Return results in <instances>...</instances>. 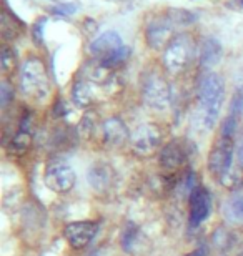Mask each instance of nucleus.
<instances>
[{"mask_svg":"<svg viewBox=\"0 0 243 256\" xmlns=\"http://www.w3.org/2000/svg\"><path fill=\"white\" fill-rule=\"evenodd\" d=\"M198 102L200 124L205 130H211L215 126L216 120H218L221 106H223L225 102V82L218 74L208 72L200 78Z\"/></svg>","mask_w":243,"mask_h":256,"instance_id":"nucleus-1","label":"nucleus"},{"mask_svg":"<svg viewBox=\"0 0 243 256\" xmlns=\"http://www.w3.org/2000/svg\"><path fill=\"white\" fill-rule=\"evenodd\" d=\"M20 92L34 100H44L49 95V75L44 62L37 57H30L20 66L19 74Z\"/></svg>","mask_w":243,"mask_h":256,"instance_id":"nucleus-2","label":"nucleus"},{"mask_svg":"<svg viewBox=\"0 0 243 256\" xmlns=\"http://www.w3.org/2000/svg\"><path fill=\"white\" fill-rule=\"evenodd\" d=\"M195 54L193 40L188 35H177L163 50V66L168 74L178 75L192 62Z\"/></svg>","mask_w":243,"mask_h":256,"instance_id":"nucleus-3","label":"nucleus"},{"mask_svg":"<svg viewBox=\"0 0 243 256\" xmlns=\"http://www.w3.org/2000/svg\"><path fill=\"white\" fill-rule=\"evenodd\" d=\"M142 98L152 110H167L172 104V92H170L168 82L157 72L147 74L142 82Z\"/></svg>","mask_w":243,"mask_h":256,"instance_id":"nucleus-4","label":"nucleus"},{"mask_svg":"<svg viewBox=\"0 0 243 256\" xmlns=\"http://www.w3.org/2000/svg\"><path fill=\"white\" fill-rule=\"evenodd\" d=\"M44 182L49 190L65 194L75 186L77 176L69 163L64 160H52L44 173Z\"/></svg>","mask_w":243,"mask_h":256,"instance_id":"nucleus-5","label":"nucleus"},{"mask_svg":"<svg viewBox=\"0 0 243 256\" xmlns=\"http://www.w3.org/2000/svg\"><path fill=\"white\" fill-rule=\"evenodd\" d=\"M173 20L170 18V15H163V17H155L150 20L147 28H145V40L150 48L160 50L172 42L173 35Z\"/></svg>","mask_w":243,"mask_h":256,"instance_id":"nucleus-6","label":"nucleus"},{"mask_svg":"<svg viewBox=\"0 0 243 256\" xmlns=\"http://www.w3.org/2000/svg\"><path fill=\"white\" fill-rule=\"evenodd\" d=\"M162 133L155 125H142L132 136V148L137 155L150 156L158 150Z\"/></svg>","mask_w":243,"mask_h":256,"instance_id":"nucleus-7","label":"nucleus"},{"mask_svg":"<svg viewBox=\"0 0 243 256\" xmlns=\"http://www.w3.org/2000/svg\"><path fill=\"white\" fill-rule=\"evenodd\" d=\"M188 204H190V213L188 220L192 226H198L208 218L211 212V198L210 193L203 186H195L192 193L188 194Z\"/></svg>","mask_w":243,"mask_h":256,"instance_id":"nucleus-8","label":"nucleus"},{"mask_svg":"<svg viewBox=\"0 0 243 256\" xmlns=\"http://www.w3.org/2000/svg\"><path fill=\"white\" fill-rule=\"evenodd\" d=\"M98 224L94 222H74L64 228V236L72 248L82 250L95 238Z\"/></svg>","mask_w":243,"mask_h":256,"instance_id":"nucleus-9","label":"nucleus"},{"mask_svg":"<svg viewBox=\"0 0 243 256\" xmlns=\"http://www.w3.org/2000/svg\"><path fill=\"white\" fill-rule=\"evenodd\" d=\"M102 136H103V143L107 146L112 148H118L123 146L130 138V132L125 125V122L118 116H110L103 122L102 125Z\"/></svg>","mask_w":243,"mask_h":256,"instance_id":"nucleus-10","label":"nucleus"},{"mask_svg":"<svg viewBox=\"0 0 243 256\" xmlns=\"http://www.w3.org/2000/svg\"><path fill=\"white\" fill-rule=\"evenodd\" d=\"M123 47V40L115 30H108V32L98 35V37L90 44V54L102 62V60L108 58L110 55H113L117 50H120Z\"/></svg>","mask_w":243,"mask_h":256,"instance_id":"nucleus-11","label":"nucleus"},{"mask_svg":"<svg viewBox=\"0 0 243 256\" xmlns=\"http://www.w3.org/2000/svg\"><path fill=\"white\" fill-rule=\"evenodd\" d=\"M187 146L182 142L173 140L167 143L162 150H160V165L165 170H177L178 166H182L185 160H187Z\"/></svg>","mask_w":243,"mask_h":256,"instance_id":"nucleus-12","label":"nucleus"},{"mask_svg":"<svg viewBox=\"0 0 243 256\" xmlns=\"http://www.w3.org/2000/svg\"><path fill=\"white\" fill-rule=\"evenodd\" d=\"M87 182L89 185L97 192H105L110 188L112 182H113V170L110 165L107 163H94L89 170H87Z\"/></svg>","mask_w":243,"mask_h":256,"instance_id":"nucleus-13","label":"nucleus"},{"mask_svg":"<svg viewBox=\"0 0 243 256\" xmlns=\"http://www.w3.org/2000/svg\"><path fill=\"white\" fill-rule=\"evenodd\" d=\"M223 55V47L216 38L213 37H206L203 38V42L200 45V52H198V60L200 65L208 68V66L216 65L221 60Z\"/></svg>","mask_w":243,"mask_h":256,"instance_id":"nucleus-14","label":"nucleus"},{"mask_svg":"<svg viewBox=\"0 0 243 256\" xmlns=\"http://www.w3.org/2000/svg\"><path fill=\"white\" fill-rule=\"evenodd\" d=\"M32 145V130H30V120H25L20 124L19 132L15 133L10 140V150L15 152L17 155H24Z\"/></svg>","mask_w":243,"mask_h":256,"instance_id":"nucleus-15","label":"nucleus"},{"mask_svg":"<svg viewBox=\"0 0 243 256\" xmlns=\"http://www.w3.org/2000/svg\"><path fill=\"white\" fill-rule=\"evenodd\" d=\"M94 94H92V85L84 78H79L72 86V100L79 108H87L92 104Z\"/></svg>","mask_w":243,"mask_h":256,"instance_id":"nucleus-16","label":"nucleus"},{"mask_svg":"<svg viewBox=\"0 0 243 256\" xmlns=\"http://www.w3.org/2000/svg\"><path fill=\"white\" fill-rule=\"evenodd\" d=\"M226 214L233 222L243 223V192L235 193L226 203Z\"/></svg>","mask_w":243,"mask_h":256,"instance_id":"nucleus-17","label":"nucleus"},{"mask_svg":"<svg viewBox=\"0 0 243 256\" xmlns=\"http://www.w3.org/2000/svg\"><path fill=\"white\" fill-rule=\"evenodd\" d=\"M128 57H130V48H128L127 45H123L120 50H117V52L110 55L108 58L98 62V65H102L103 68L110 70V68H115V66H120L122 64H125Z\"/></svg>","mask_w":243,"mask_h":256,"instance_id":"nucleus-18","label":"nucleus"},{"mask_svg":"<svg viewBox=\"0 0 243 256\" xmlns=\"http://www.w3.org/2000/svg\"><path fill=\"white\" fill-rule=\"evenodd\" d=\"M17 66V58H15L14 50L4 45L2 47V54H0V68H2L4 75H10Z\"/></svg>","mask_w":243,"mask_h":256,"instance_id":"nucleus-19","label":"nucleus"},{"mask_svg":"<svg viewBox=\"0 0 243 256\" xmlns=\"http://www.w3.org/2000/svg\"><path fill=\"white\" fill-rule=\"evenodd\" d=\"M20 32V25H15V17H10L7 12L2 14V35L5 40H15Z\"/></svg>","mask_w":243,"mask_h":256,"instance_id":"nucleus-20","label":"nucleus"},{"mask_svg":"<svg viewBox=\"0 0 243 256\" xmlns=\"http://www.w3.org/2000/svg\"><path fill=\"white\" fill-rule=\"evenodd\" d=\"M230 115L240 118L243 115V85L236 86V90L233 92V96H231L230 102Z\"/></svg>","mask_w":243,"mask_h":256,"instance_id":"nucleus-21","label":"nucleus"},{"mask_svg":"<svg viewBox=\"0 0 243 256\" xmlns=\"http://www.w3.org/2000/svg\"><path fill=\"white\" fill-rule=\"evenodd\" d=\"M236 128H238V118H236V116L228 115L223 120V124H221L220 138H228V140H233L235 133H236Z\"/></svg>","mask_w":243,"mask_h":256,"instance_id":"nucleus-22","label":"nucleus"},{"mask_svg":"<svg viewBox=\"0 0 243 256\" xmlns=\"http://www.w3.org/2000/svg\"><path fill=\"white\" fill-rule=\"evenodd\" d=\"M14 86L10 85L9 80H2V84H0V105H2V108H7L10 105V102L14 100Z\"/></svg>","mask_w":243,"mask_h":256,"instance_id":"nucleus-23","label":"nucleus"},{"mask_svg":"<svg viewBox=\"0 0 243 256\" xmlns=\"http://www.w3.org/2000/svg\"><path fill=\"white\" fill-rule=\"evenodd\" d=\"M170 18L173 20L175 25H188L190 22H195V15L187 12V10H172V12L168 14Z\"/></svg>","mask_w":243,"mask_h":256,"instance_id":"nucleus-24","label":"nucleus"},{"mask_svg":"<svg viewBox=\"0 0 243 256\" xmlns=\"http://www.w3.org/2000/svg\"><path fill=\"white\" fill-rule=\"evenodd\" d=\"M137 228L133 226V224H128V226L125 228V232H123L122 234V244L123 248L127 250V252H130V250L133 248V244H135V240H137Z\"/></svg>","mask_w":243,"mask_h":256,"instance_id":"nucleus-25","label":"nucleus"},{"mask_svg":"<svg viewBox=\"0 0 243 256\" xmlns=\"http://www.w3.org/2000/svg\"><path fill=\"white\" fill-rule=\"evenodd\" d=\"M77 4H62L60 7H54L52 12L54 14H59V15H72L77 12Z\"/></svg>","mask_w":243,"mask_h":256,"instance_id":"nucleus-26","label":"nucleus"},{"mask_svg":"<svg viewBox=\"0 0 243 256\" xmlns=\"http://www.w3.org/2000/svg\"><path fill=\"white\" fill-rule=\"evenodd\" d=\"M45 22L47 18L42 17L40 20H37V24L34 25V40L37 44H42V37H44V27H45Z\"/></svg>","mask_w":243,"mask_h":256,"instance_id":"nucleus-27","label":"nucleus"},{"mask_svg":"<svg viewBox=\"0 0 243 256\" xmlns=\"http://www.w3.org/2000/svg\"><path fill=\"white\" fill-rule=\"evenodd\" d=\"M235 155H236V160H238V165L243 168V138L240 140V145L236 146V150H235Z\"/></svg>","mask_w":243,"mask_h":256,"instance_id":"nucleus-28","label":"nucleus"}]
</instances>
